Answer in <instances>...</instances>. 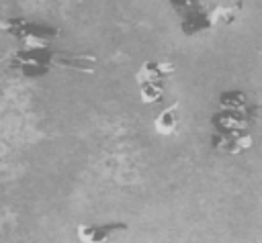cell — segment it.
Segmentation results:
<instances>
[{"label": "cell", "instance_id": "6da1fadb", "mask_svg": "<svg viewBox=\"0 0 262 243\" xmlns=\"http://www.w3.org/2000/svg\"><path fill=\"white\" fill-rule=\"evenodd\" d=\"M129 227L127 223H106V225H78L76 227V237L80 243H106L113 235L125 233Z\"/></svg>", "mask_w": 262, "mask_h": 243}, {"label": "cell", "instance_id": "7a4b0ae2", "mask_svg": "<svg viewBox=\"0 0 262 243\" xmlns=\"http://www.w3.org/2000/svg\"><path fill=\"white\" fill-rule=\"evenodd\" d=\"M211 125L217 135H239L248 129L246 112H233V110H219L215 116H211Z\"/></svg>", "mask_w": 262, "mask_h": 243}, {"label": "cell", "instance_id": "3957f363", "mask_svg": "<svg viewBox=\"0 0 262 243\" xmlns=\"http://www.w3.org/2000/svg\"><path fill=\"white\" fill-rule=\"evenodd\" d=\"M174 71L176 67L170 61H143L135 71V82L137 86L147 82H166V78H170Z\"/></svg>", "mask_w": 262, "mask_h": 243}, {"label": "cell", "instance_id": "277c9868", "mask_svg": "<svg viewBox=\"0 0 262 243\" xmlns=\"http://www.w3.org/2000/svg\"><path fill=\"white\" fill-rule=\"evenodd\" d=\"M211 29H215V27H213L209 8L196 6L188 12H184L180 18V31L184 35H194V33H203V31H211Z\"/></svg>", "mask_w": 262, "mask_h": 243}, {"label": "cell", "instance_id": "5b68a950", "mask_svg": "<svg viewBox=\"0 0 262 243\" xmlns=\"http://www.w3.org/2000/svg\"><path fill=\"white\" fill-rule=\"evenodd\" d=\"M180 125V104L172 102L166 108H162L154 118V131L162 137H170L178 131Z\"/></svg>", "mask_w": 262, "mask_h": 243}, {"label": "cell", "instance_id": "8992f818", "mask_svg": "<svg viewBox=\"0 0 262 243\" xmlns=\"http://www.w3.org/2000/svg\"><path fill=\"white\" fill-rule=\"evenodd\" d=\"M239 12H242V2H233V4H217L215 8H211V20H213V27L235 22V18H237Z\"/></svg>", "mask_w": 262, "mask_h": 243}, {"label": "cell", "instance_id": "52a82bcc", "mask_svg": "<svg viewBox=\"0 0 262 243\" xmlns=\"http://www.w3.org/2000/svg\"><path fill=\"white\" fill-rule=\"evenodd\" d=\"M219 106L223 110L233 112H246L248 110V94L242 90H227L219 94Z\"/></svg>", "mask_w": 262, "mask_h": 243}, {"label": "cell", "instance_id": "ba28073f", "mask_svg": "<svg viewBox=\"0 0 262 243\" xmlns=\"http://www.w3.org/2000/svg\"><path fill=\"white\" fill-rule=\"evenodd\" d=\"M164 82H147L139 86V100L143 104H156L164 96Z\"/></svg>", "mask_w": 262, "mask_h": 243}, {"label": "cell", "instance_id": "9c48e42d", "mask_svg": "<svg viewBox=\"0 0 262 243\" xmlns=\"http://www.w3.org/2000/svg\"><path fill=\"white\" fill-rule=\"evenodd\" d=\"M168 2H170L172 8H174L176 12H180V14H184V12H188V10H192V8L199 6V0H168Z\"/></svg>", "mask_w": 262, "mask_h": 243}]
</instances>
